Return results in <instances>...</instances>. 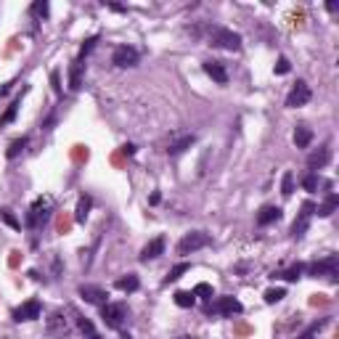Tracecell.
Segmentation results:
<instances>
[{"mask_svg":"<svg viewBox=\"0 0 339 339\" xmlns=\"http://www.w3.org/2000/svg\"><path fill=\"white\" fill-rule=\"evenodd\" d=\"M204 72L212 77L217 85H228V72L220 61H204Z\"/></svg>","mask_w":339,"mask_h":339,"instance_id":"cell-13","label":"cell"},{"mask_svg":"<svg viewBox=\"0 0 339 339\" xmlns=\"http://www.w3.org/2000/svg\"><path fill=\"white\" fill-rule=\"evenodd\" d=\"M101 318L106 326H111V329H122V323L127 318V308L122 302H106L103 310H101Z\"/></svg>","mask_w":339,"mask_h":339,"instance_id":"cell-2","label":"cell"},{"mask_svg":"<svg viewBox=\"0 0 339 339\" xmlns=\"http://www.w3.org/2000/svg\"><path fill=\"white\" fill-rule=\"evenodd\" d=\"M0 217H3V223L6 225H11V228H21V223H19V220H16V215L14 212H11V209H0Z\"/></svg>","mask_w":339,"mask_h":339,"instance_id":"cell-30","label":"cell"},{"mask_svg":"<svg viewBox=\"0 0 339 339\" xmlns=\"http://www.w3.org/2000/svg\"><path fill=\"white\" fill-rule=\"evenodd\" d=\"M310 141H313V130H310L308 125H299L297 130H294V146L297 148H308Z\"/></svg>","mask_w":339,"mask_h":339,"instance_id":"cell-19","label":"cell"},{"mask_svg":"<svg viewBox=\"0 0 339 339\" xmlns=\"http://www.w3.org/2000/svg\"><path fill=\"white\" fill-rule=\"evenodd\" d=\"M286 297V291L281 289V286H276V289H268L265 291V302H268V305H276V302H281Z\"/></svg>","mask_w":339,"mask_h":339,"instance_id":"cell-27","label":"cell"},{"mask_svg":"<svg viewBox=\"0 0 339 339\" xmlns=\"http://www.w3.org/2000/svg\"><path fill=\"white\" fill-rule=\"evenodd\" d=\"M96 43H98L96 37H90V40H85V43H83V48H80V58H83V56H88V53L93 51V45H96Z\"/></svg>","mask_w":339,"mask_h":339,"instance_id":"cell-36","label":"cell"},{"mask_svg":"<svg viewBox=\"0 0 339 339\" xmlns=\"http://www.w3.org/2000/svg\"><path fill=\"white\" fill-rule=\"evenodd\" d=\"M289 69H291L289 58H286V56H281V58H278V61H276V74H286Z\"/></svg>","mask_w":339,"mask_h":339,"instance_id":"cell-35","label":"cell"},{"mask_svg":"<svg viewBox=\"0 0 339 339\" xmlns=\"http://www.w3.org/2000/svg\"><path fill=\"white\" fill-rule=\"evenodd\" d=\"M162 252H165V236H157L154 241H148L146 247H143L141 260H143V262H148V260H154V257H159Z\"/></svg>","mask_w":339,"mask_h":339,"instance_id":"cell-14","label":"cell"},{"mask_svg":"<svg viewBox=\"0 0 339 339\" xmlns=\"http://www.w3.org/2000/svg\"><path fill=\"white\" fill-rule=\"evenodd\" d=\"M207 313H220V315H239L244 308L236 297H217L215 302H207Z\"/></svg>","mask_w":339,"mask_h":339,"instance_id":"cell-3","label":"cell"},{"mask_svg":"<svg viewBox=\"0 0 339 339\" xmlns=\"http://www.w3.org/2000/svg\"><path fill=\"white\" fill-rule=\"evenodd\" d=\"M310 276H329L331 281H336V276H339V257L336 254H329L326 260H321V262H313L310 265Z\"/></svg>","mask_w":339,"mask_h":339,"instance_id":"cell-6","label":"cell"},{"mask_svg":"<svg viewBox=\"0 0 339 339\" xmlns=\"http://www.w3.org/2000/svg\"><path fill=\"white\" fill-rule=\"evenodd\" d=\"M329 159H331V151L323 146L321 151H315V154L308 157V167H310V170H321V167L329 165Z\"/></svg>","mask_w":339,"mask_h":339,"instance_id":"cell-16","label":"cell"},{"mask_svg":"<svg viewBox=\"0 0 339 339\" xmlns=\"http://www.w3.org/2000/svg\"><path fill=\"white\" fill-rule=\"evenodd\" d=\"M302 189H305V191H315V189H318V175H315V172H310V175H305V178H302Z\"/></svg>","mask_w":339,"mask_h":339,"instance_id":"cell-32","label":"cell"},{"mask_svg":"<svg viewBox=\"0 0 339 339\" xmlns=\"http://www.w3.org/2000/svg\"><path fill=\"white\" fill-rule=\"evenodd\" d=\"M120 291H135L138 286H141V281H138V276H133V273H127L125 278H117V284H114Z\"/></svg>","mask_w":339,"mask_h":339,"instance_id":"cell-20","label":"cell"},{"mask_svg":"<svg viewBox=\"0 0 339 339\" xmlns=\"http://www.w3.org/2000/svg\"><path fill=\"white\" fill-rule=\"evenodd\" d=\"M194 141H196L194 133H180V135H175L172 141L167 143V154H170V157H178V154H183L185 148H191Z\"/></svg>","mask_w":339,"mask_h":339,"instance_id":"cell-9","label":"cell"},{"mask_svg":"<svg viewBox=\"0 0 339 339\" xmlns=\"http://www.w3.org/2000/svg\"><path fill=\"white\" fill-rule=\"evenodd\" d=\"M85 339H103V336H101V334H96V331H93V334H88Z\"/></svg>","mask_w":339,"mask_h":339,"instance_id":"cell-40","label":"cell"},{"mask_svg":"<svg viewBox=\"0 0 339 339\" xmlns=\"http://www.w3.org/2000/svg\"><path fill=\"white\" fill-rule=\"evenodd\" d=\"M191 271V265L189 262H180V265H175L172 271L167 273V278H165V284H172V281H178V278L183 276V273H189Z\"/></svg>","mask_w":339,"mask_h":339,"instance_id":"cell-24","label":"cell"},{"mask_svg":"<svg viewBox=\"0 0 339 339\" xmlns=\"http://www.w3.org/2000/svg\"><path fill=\"white\" fill-rule=\"evenodd\" d=\"M51 83H53V93H56V96H61V80H58V72H56V69L51 72Z\"/></svg>","mask_w":339,"mask_h":339,"instance_id":"cell-37","label":"cell"},{"mask_svg":"<svg viewBox=\"0 0 339 339\" xmlns=\"http://www.w3.org/2000/svg\"><path fill=\"white\" fill-rule=\"evenodd\" d=\"M281 207H262L260 212H257V225H271L276 220H281Z\"/></svg>","mask_w":339,"mask_h":339,"instance_id":"cell-15","label":"cell"},{"mask_svg":"<svg viewBox=\"0 0 339 339\" xmlns=\"http://www.w3.org/2000/svg\"><path fill=\"white\" fill-rule=\"evenodd\" d=\"M323 326H326V321H318V323H313L310 329H308L305 334H302V336H297V339H315V334H318V331L323 329Z\"/></svg>","mask_w":339,"mask_h":339,"instance_id":"cell-34","label":"cell"},{"mask_svg":"<svg viewBox=\"0 0 339 339\" xmlns=\"http://www.w3.org/2000/svg\"><path fill=\"white\" fill-rule=\"evenodd\" d=\"M180 339H191V336H180Z\"/></svg>","mask_w":339,"mask_h":339,"instance_id":"cell-41","label":"cell"},{"mask_svg":"<svg viewBox=\"0 0 339 339\" xmlns=\"http://www.w3.org/2000/svg\"><path fill=\"white\" fill-rule=\"evenodd\" d=\"M122 151H125V154H135V146L127 143V146H122Z\"/></svg>","mask_w":339,"mask_h":339,"instance_id":"cell-39","label":"cell"},{"mask_svg":"<svg viewBox=\"0 0 339 339\" xmlns=\"http://www.w3.org/2000/svg\"><path fill=\"white\" fill-rule=\"evenodd\" d=\"M34 318H40V302L37 299H29L21 308L14 310V321H34Z\"/></svg>","mask_w":339,"mask_h":339,"instance_id":"cell-10","label":"cell"},{"mask_svg":"<svg viewBox=\"0 0 339 339\" xmlns=\"http://www.w3.org/2000/svg\"><path fill=\"white\" fill-rule=\"evenodd\" d=\"M19 103H21V98H16L14 103L8 106V111L3 114V120H0V125H8V122H14V117H16V111H19Z\"/></svg>","mask_w":339,"mask_h":339,"instance_id":"cell-31","label":"cell"},{"mask_svg":"<svg viewBox=\"0 0 339 339\" xmlns=\"http://www.w3.org/2000/svg\"><path fill=\"white\" fill-rule=\"evenodd\" d=\"M24 146H27V138H19V141H14V143L8 146L6 157H8V159H16V157L21 154V151H24Z\"/></svg>","mask_w":339,"mask_h":339,"instance_id":"cell-28","label":"cell"},{"mask_svg":"<svg viewBox=\"0 0 339 339\" xmlns=\"http://www.w3.org/2000/svg\"><path fill=\"white\" fill-rule=\"evenodd\" d=\"M209 244V236L202 231H196V233H185V236L178 241V254H191L196 249H202Z\"/></svg>","mask_w":339,"mask_h":339,"instance_id":"cell-4","label":"cell"},{"mask_svg":"<svg viewBox=\"0 0 339 339\" xmlns=\"http://www.w3.org/2000/svg\"><path fill=\"white\" fill-rule=\"evenodd\" d=\"M69 88L72 90H80L83 88V58H77L69 69Z\"/></svg>","mask_w":339,"mask_h":339,"instance_id":"cell-17","label":"cell"},{"mask_svg":"<svg viewBox=\"0 0 339 339\" xmlns=\"http://www.w3.org/2000/svg\"><path fill=\"white\" fill-rule=\"evenodd\" d=\"M194 297L209 299V297H212V286H209V284H196V289H194Z\"/></svg>","mask_w":339,"mask_h":339,"instance_id":"cell-33","label":"cell"},{"mask_svg":"<svg viewBox=\"0 0 339 339\" xmlns=\"http://www.w3.org/2000/svg\"><path fill=\"white\" fill-rule=\"evenodd\" d=\"M138 51L133 48V45H120V48L114 51V56H111V61H114V66H120V69H127V66H135L138 64Z\"/></svg>","mask_w":339,"mask_h":339,"instance_id":"cell-7","label":"cell"},{"mask_svg":"<svg viewBox=\"0 0 339 339\" xmlns=\"http://www.w3.org/2000/svg\"><path fill=\"white\" fill-rule=\"evenodd\" d=\"M310 85L305 83V80H297L294 88H291V93L286 96V106L289 109H299V106H305V103L310 101Z\"/></svg>","mask_w":339,"mask_h":339,"instance_id":"cell-5","label":"cell"},{"mask_svg":"<svg viewBox=\"0 0 339 339\" xmlns=\"http://www.w3.org/2000/svg\"><path fill=\"white\" fill-rule=\"evenodd\" d=\"M48 3H45V0H34V3L29 6V14L32 16H37V19H45V16H48Z\"/></svg>","mask_w":339,"mask_h":339,"instance_id":"cell-25","label":"cell"},{"mask_svg":"<svg viewBox=\"0 0 339 339\" xmlns=\"http://www.w3.org/2000/svg\"><path fill=\"white\" fill-rule=\"evenodd\" d=\"M281 194L284 196L294 194V175H291V172H284V178H281Z\"/></svg>","mask_w":339,"mask_h":339,"instance_id":"cell-29","label":"cell"},{"mask_svg":"<svg viewBox=\"0 0 339 339\" xmlns=\"http://www.w3.org/2000/svg\"><path fill=\"white\" fill-rule=\"evenodd\" d=\"M336 207H339V196H336L334 191H329V196H326V202H323L321 207H315V212H318V217H329Z\"/></svg>","mask_w":339,"mask_h":339,"instance_id":"cell-18","label":"cell"},{"mask_svg":"<svg viewBox=\"0 0 339 339\" xmlns=\"http://www.w3.org/2000/svg\"><path fill=\"white\" fill-rule=\"evenodd\" d=\"M77 323H80V329H83V334H85V336H88V334H93V331H96V329H93V323H90L88 318H80Z\"/></svg>","mask_w":339,"mask_h":339,"instance_id":"cell-38","label":"cell"},{"mask_svg":"<svg viewBox=\"0 0 339 339\" xmlns=\"http://www.w3.org/2000/svg\"><path fill=\"white\" fill-rule=\"evenodd\" d=\"M209 40L217 48H225V51H239L241 48V34L233 32V29H225V27H215L209 32Z\"/></svg>","mask_w":339,"mask_h":339,"instance_id":"cell-1","label":"cell"},{"mask_svg":"<svg viewBox=\"0 0 339 339\" xmlns=\"http://www.w3.org/2000/svg\"><path fill=\"white\" fill-rule=\"evenodd\" d=\"M48 331H51V334H66V321L61 318V313H53V315H51Z\"/></svg>","mask_w":339,"mask_h":339,"instance_id":"cell-23","label":"cell"},{"mask_svg":"<svg viewBox=\"0 0 339 339\" xmlns=\"http://www.w3.org/2000/svg\"><path fill=\"white\" fill-rule=\"evenodd\" d=\"M302 271H305V265H299V262H297V265H291V268H286L284 273H276V276H278V278H284V281H297V278L302 276ZM276 276H273V278H276Z\"/></svg>","mask_w":339,"mask_h":339,"instance_id":"cell-22","label":"cell"},{"mask_svg":"<svg viewBox=\"0 0 339 339\" xmlns=\"http://www.w3.org/2000/svg\"><path fill=\"white\" fill-rule=\"evenodd\" d=\"M175 305L178 308H194L196 305L194 291H175Z\"/></svg>","mask_w":339,"mask_h":339,"instance_id":"cell-21","label":"cell"},{"mask_svg":"<svg viewBox=\"0 0 339 339\" xmlns=\"http://www.w3.org/2000/svg\"><path fill=\"white\" fill-rule=\"evenodd\" d=\"M88 212H90V199L83 196V199L77 202V223H85V220H88Z\"/></svg>","mask_w":339,"mask_h":339,"instance_id":"cell-26","label":"cell"},{"mask_svg":"<svg viewBox=\"0 0 339 339\" xmlns=\"http://www.w3.org/2000/svg\"><path fill=\"white\" fill-rule=\"evenodd\" d=\"M80 297H83L85 302H93V305H106V291H103L101 286H90V284H85V286H80Z\"/></svg>","mask_w":339,"mask_h":339,"instance_id":"cell-12","label":"cell"},{"mask_svg":"<svg viewBox=\"0 0 339 339\" xmlns=\"http://www.w3.org/2000/svg\"><path fill=\"white\" fill-rule=\"evenodd\" d=\"M313 212H315V204H313V202H305V204H302V212H299V217L294 220V225H291V236H294V239H299L302 233L308 231Z\"/></svg>","mask_w":339,"mask_h":339,"instance_id":"cell-8","label":"cell"},{"mask_svg":"<svg viewBox=\"0 0 339 339\" xmlns=\"http://www.w3.org/2000/svg\"><path fill=\"white\" fill-rule=\"evenodd\" d=\"M45 220H48V202H45V199H37L34 207H32V212H29V217H27V225L37 228L40 223H45Z\"/></svg>","mask_w":339,"mask_h":339,"instance_id":"cell-11","label":"cell"}]
</instances>
